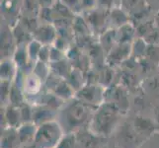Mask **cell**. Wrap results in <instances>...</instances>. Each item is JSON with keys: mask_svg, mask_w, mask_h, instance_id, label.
<instances>
[{"mask_svg": "<svg viewBox=\"0 0 159 148\" xmlns=\"http://www.w3.org/2000/svg\"><path fill=\"white\" fill-rule=\"evenodd\" d=\"M57 37V30L52 23H43L39 25L33 33V39L40 42L42 45H53Z\"/></svg>", "mask_w": 159, "mask_h": 148, "instance_id": "obj_1", "label": "cell"}, {"mask_svg": "<svg viewBox=\"0 0 159 148\" xmlns=\"http://www.w3.org/2000/svg\"><path fill=\"white\" fill-rule=\"evenodd\" d=\"M108 58L112 62L120 63L125 58L131 56V43H119L114 46L112 49L108 52Z\"/></svg>", "mask_w": 159, "mask_h": 148, "instance_id": "obj_2", "label": "cell"}, {"mask_svg": "<svg viewBox=\"0 0 159 148\" xmlns=\"http://www.w3.org/2000/svg\"><path fill=\"white\" fill-rule=\"evenodd\" d=\"M15 38L13 32L9 29H3L1 32V56L3 58H10V56H13L16 47Z\"/></svg>", "mask_w": 159, "mask_h": 148, "instance_id": "obj_3", "label": "cell"}, {"mask_svg": "<svg viewBox=\"0 0 159 148\" xmlns=\"http://www.w3.org/2000/svg\"><path fill=\"white\" fill-rule=\"evenodd\" d=\"M129 14L120 6H113L110 9L109 18L111 23L114 24L116 28H120L125 24L129 23Z\"/></svg>", "mask_w": 159, "mask_h": 148, "instance_id": "obj_4", "label": "cell"}, {"mask_svg": "<svg viewBox=\"0 0 159 148\" xmlns=\"http://www.w3.org/2000/svg\"><path fill=\"white\" fill-rule=\"evenodd\" d=\"M25 94L36 95L40 92L42 87V80L35 73H31L25 76L23 82Z\"/></svg>", "mask_w": 159, "mask_h": 148, "instance_id": "obj_5", "label": "cell"}, {"mask_svg": "<svg viewBox=\"0 0 159 148\" xmlns=\"http://www.w3.org/2000/svg\"><path fill=\"white\" fill-rule=\"evenodd\" d=\"M79 100L85 104H98L102 97V93L95 86H89L79 91Z\"/></svg>", "mask_w": 159, "mask_h": 148, "instance_id": "obj_6", "label": "cell"}, {"mask_svg": "<svg viewBox=\"0 0 159 148\" xmlns=\"http://www.w3.org/2000/svg\"><path fill=\"white\" fill-rule=\"evenodd\" d=\"M136 34V28L130 23L120 27L117 31V43H130L134 35Z\"/></svg>", "mask_w": 159, "mask_h": 148, "instance_id": "obj_7", "label": "cell"}, {"mask_svg": "<svg viewBox=\"0 0 159 148\" xmlns=\"http://www.w3.org/2000/svg\"><path fill=\"white\" fill-rule=\"evenodd\" d=\"M17 69V65L12 58H3L1 61V79L5 81L12 80Z\"/></svg>", "mask_w": 159, "mask_h": 148, "instance_id": "obj_8", "label": "cell"}, {"mask_svg": "<svg viewBox=\"0 0 159 148\" xmlns=\"http://www.w3.org/2000/svg\"><path fill=\"white\" fill-rule=\"evenodd\" d=\"M120 7H123L130 16H133L148 7V5L147 0H123Z\"/></svg>", "mask_w": 159, "mask_h": 148, "instance_id": "obj_9", "label": "cell"}, {"mask_svg": "<svg viewBox=\"0 0 159 148\" xmlns=\"http://www.w3.org/2000/svg\"><path fill=\"white\" fill-rule=\"evenodd\" d=\"M42 47H43L42 43L35 39H33L27 43V52H28V56L31 61L37 62L39 60V54Z\"/></svg>", "mask_w": 159, "mask_h": 148, "instance_id": "obj_10", "label": "cell"}, {"mask_svg": "<svg viewBox=\"0 0 159 148\" xmlns=\"http://www.w3.org/2000/svg\"><path fill=\"white\" fill-rule=\"evenodd\" d=\"M102 47L109 52L117 43V32L116 31H107L102 36Z\"/></svg>", "mask_w": 159, "mask_h": 148, "instance_id": "obj_11", "label": "cell"}, {"mask_svg": "<svg viewBox=\"0 0 159 148\" xmlns=\"http://www.w3.org/2000/svg\"><path fill=\"white\" fill-rule=\"evenodd\" d=\"M2 13L5 17L18 14V0H3L1 3Z\"/></svg>", "mask_w": 159, "mask_h": 148, "instance_id": "obj_12", "label": "cell"}, {"mask_svg": "<svg viewBox=\"0 0 159 148\" xmlns=\"http://www.w3.org/2000/svg\"><path fill=\"white\" fill-rule=\"evenodd\" d=\"M22 3H23V8L27 13L30 14V16L36 17V15L40 14L42 7L39 0H22Z\"/></svg>", "mask_w": 159, "mask_h": 148, "instance_id": "obj_13", "label": "cell"}, {"mask_svg": "<svg viewBox=\"0 0 159 148\" xmlns=\"http://www.w3.org/2000/svg\"><path fill=\"white\" fill-rule=\"evenodd\" d=\"M105 14L99 12V11H91L90 12V21L87 22L88 26H92V27H97L98 29L100 27L104 26V22H105Z\"/></svg>", "mask_w": 159, "mask_h": 148, "instance_id": "obj_14", "label": "cell"}, {"mask_svg": "<svg viewBox=\"0 0 159 148\" xmlns=\"http://www.w3.org/2000/svg\"><path fill=\"white\" fill-rule=\"evenodd\" d=\"M61 3L64 4L72 13L80 12L82 10L81 0H61Z\"/></svg>", "mask_w": 159, "mask_h": 148, "instance_id": "obj_15", "label": "cell"}, {"mask_svg": "<svg viewBox=\"0 0 159 148\" xmlns=\"http://www.w3.org/2000/svg\"><path fill=\"white\" fill-rule=\"evenodd\" d=\"M51 46H48V45H43L42 48H41V52L39 54V60L40 61H43V62H47L48 63L51 61Z\"/></svg>", "mask_w": 159, "mask_h": 148, "instance_id": "obj_16", "label": "cell"}, {"mask_svg": "<svg viewBox=\"0 0 159 148\" xmlns=\"http://www.w3.org/2000/svg\"><path fill=\"white\" fill-rule=\"evenodd\" d=\"M39 2L42 8H52L56 4L54 0H39Z\"/></svg>", "mask_w": 159, "mask_h": 148, "instance_id": "obj_17", "label": "cell"}, {"mask_svg": "<svg viewBox=\"0 0 159 148\" xmlns=\"http://www.w3.org/2000/svg\"><path fill=\"white\" fill-rule=\"evenodd\" d=\"M154 23H155V25H156V27H157V29H158V31H159V11H158V13H157V15H156V17H155V19H154Z\"/></svg>", "mask_w": 159, "mask_h": 148, "instance_id": "obj_18", "label": "cell"}, {"mask_svg": "<svg viewBox=\"0 0 159 148\" xmlns=\"http://www.w3.org/2000/svg\"><path fill=\"white\" fill-rule=\"evenodd\" d=\"M113 2H114V6H120L123 0H113Z\"/></svg>", "mask_w": 159, "mask_h": 148, "instance_id": "obj_19", "label": "cell"}, {"mask_svg": "<svg viewBox=\"0 0 159 148\" xmlns=\"http://www.w3.org/2000/svg\"><path fill=\"white\" fill-rule=\"evenodd\" d=\"M147 1H150L153 5H155V4L159 5V0H147Z\"/></svg>", "mask_w": 159, "mask_h": 148, "instance_id": "obj_20", "label": "cell"}]
</instances>
